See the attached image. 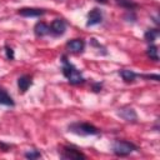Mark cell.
I'll return each mask as SVG.
<instances>
[{
	"label": "cell",
	"mask_w": 160,
	"mask_h": 160,
	"mask_svg": "<svg viewBox=\"0 0 160 160\" xmlns=\"http://www.w3.org/2000/svg\"><path fill=\"white\" fill-rule=\"evenodd\" d=\"M136 150H138V146L128 140H116L112 144V151L118 156H126Z\"/></svg>",
	"instance_id": "obj_3"
},
{
	"label": "cell",
	"mask_w": 160,
	"mask_h": 160,
	"mask_svg": "<svg viewBox=\"0 0 160 160\" xmlns=\"http://www.w3.org/2000/svg\"><path fill=\"white\" fill-rule=\"evenodd\" d=\"M159 30L158 29H149L145 34H144V38H145V40L146 41H149V42H152L158 36H159Z\"/></svg>",
	"instance_id": "obj_14"
},
{
	"label": "cell",
	"mask_w": 160,
	"mask_h": 160,
	"mask_svg": "<svg viewBox=\"0 0 160 160\" xmlns=\"http://www.w3.org/2000/svg\"><path fill=\"white\" fill-rule=\"evenodd\" d=\"M5 52H6V58L9 60H12L14 59V50L10 46H5Z\"/></svg>",
	"instance_id": "obj_18"
},
{
	"label": "cell",
	"mask_w": 160,
	"mask_h": 160,
	"mask_svg": "<svg viewBox=\"0 0 160 160\" xmlns=\"http://www.w3.org/2000/svg\"><path fill=\"white\" fill-rule=\"evenodd\" d=\"M96 1H99V2H101V4H106L108 0H96Z\"/></svg>",
	"instance_id": "obj_23"
},
{
	"label": "cell",
	"mask_w": 160,
	"mask_h": 160,
	"mask_svg": "<svg viewBox=\"0 0 160 160\" xmlns=\"http://www.w3.org/2000/svg\"><path fill=\"white\" fill-rule=\"evenodd\" d=\"M18 14L25 18H39L45 14V10L39 9V8H21L19 9Z\"/></svg>",
	"instance_id": "obj_5"
},
{
	"label": "cell",
	"mask_w": 160,
	"mask_h": 160,
	"mask_svg": "<svg viewBox=\"0 0 160 160\" xmlns=\"http://www.w3.org/2000/svg\"><path fill=\"white\" fill-rule=\"evenodd\" d=\"M69 131L76 134V135H81V136H85V135H98L100 132V130L89 124V122H72L71 125H69Z\"/></svg>",
	"instance_id": "obj_2"
},
{
	"label": "cell",
	"mask_w": 160,
	"mask_h": 160,
	"mask_svg": "<svg viewBox=\"0 0 160 160\" xmlns=\"http://www.w3.org/2000/svg\"><path fill=\"white\" fill-rule=\"evenodd\" d=\"M119 74H120V76L122 78V80L125 82H132L138 76L132 70H129V69H122V70L119 71Z\"/></svg>",
	"instance_id": "obj_13"
},
{
	"label": "cell",
	"mask_w": 160,
	"mask_h": 160,
	"mask_svg": "<svg viewBox=\"0 0 160 160\" xmlns=\"http://www.w3.org/2000/svg\"><path fill=\"white\" fill-rule=\"evenodd\" d=\"M66 30V24L61 19H55L50 25V31L54 35H62Z\"/></svg>",
	"instance_id": "obj_8"
},
{
	"label": "cell",
	"mask_w": 160,
	"mask_h": 160,
	"mask_svg": "<svg viewBox=\"0 0 160 160\" xmlns=\"http://www.w3.org/2000/svg\"><path fill=\"white\" fill-rule=\"evenodd\" d=\"M34 32L36 36H45L50 32V26L45 22H36V25L34 26Z\"/></svg>",
	"instance_id": "obj_10"
},
{
	"label": "cell",
	"mask_w": 160,
	"mask_h": 160,
	"mask_svg": "<svg viewBox=\"0 0 160 160\" xmlns=\"http://www.w3.org/2000/svg\"><path fill=\"white\" fill-rule=\"evenodd\" d=\"M92 90H94L95 92L100 91V90H101V84H94V85H92Z\"/></svg>",
	"instance_id": "obj_21"
},
{
	"label": "cell",
	"mask_w": 160,
	"mask_h": 160,
	"mask_svg": "<svg viewBox=\"0 0 160 160\" xmlns=\"http://www.w3.org/2000/svg\"><path fill=\"white\" fill-rule=\"evenodd\" d=\"M125 19H128V21H135L136 20V16H135V14L131 10H129V12L125 15Z\"/></svg>",
	"instance_id": "obj_19"
},
{
	"label": "cell",
	"mask_w": 160,
	"mask_h": 160,
	"mask_svg": "<svg viewBox=\"0 0 160 160\" xmlns=\"http://www.w3.org/2000/svg\"><path fill=\"white\" fill-rule=\"evenodd\" d=\"M146 55L154 60V61H158L159 60V52H158V46L156 45H150L146 50Z\"/></svg>",
	"instance_id": "obj_15"
},
{
	"label": "cell",
	"mask_w": 160,
	"mask_h": 160,
	"mask_svg": "<svg viewBox=\"0 0 160 160\" xmlns=\"http://www.w3.org/2000/svg\"><path fill=\"white\" fill-rule=\"evenodd\" d=\"M115 1H116L118 5H120V6H122L128 10H132V9L138 8V4L132 0H115Z\"/></svg>",
	"instance_id": "obj_16"
},
{
	"label": "cell",
	"mask_w": 160,
	"mask_h": 160,
	"mask_svg": "<svg viewBox=\"0 0 160 160\" xmlns=\"http://www.w3.org/2000/svg\"><path fill=\"white\" fill-rule=\"evenodd\" d=\"M60 156H61L62 159H68V160H80V159H86V156H85L81 151H79V150H76V149H74V148H69V146L62 148Z\"/></svg>",
	"instance_id": "obj_4"
},
{
	"label": "cell",
	"mask_w": 160,
	"mask_h": 160,
	"mask_svg": "<svg viewBox=\"0 0 160 160\" xmlns=\"http://www.w3.org/2000/svg\"><path fill=\"white\" fill-rule=\"evenodd\" d=\"M0 148H1L4 151H9V149H10L9 145H6V144H4V142H1V141H0Z\"/></svg>",
	"instance_id": "obj_22"
},
{
	"label": "cell",
	"mask_w": 160,
	"mask_h": 160,
	"mask_svg": "<svg viewBox=\"0 0 160 160\" xmlns=\"http://www.w3.org/2000/svg\"><path fill=\"white\" fill-rule=\"evenodd\" d=\"M118 115H119L120 118H122L124 120L129 121V122H135V121L138 120V115H136L135 110H134V109H131V108H124V109H119Z\"/></svg>",
	"instance_id": "obj_7"
},
{
	"label": "cell",
	"mask_w": 160,
	"mask_h": 160,
	"mask_svg": "<svg viewBox=\"0 0 160 160\" xmlns=\"http://www.w3.org/2000/svg\"><path fill=\"white\" fill-rule=\"evenodd\" d=\"M66 46L71 52H81L84 51L85 42L82 39H72L66 44Z\"/></svg>",
	"instance_id": "obj_9"
},
{
	"label": "cell",
	"mask_w": 160,
	"mask_h": 160,
	"mask_svg": "<svg viewBox=\"0 0 160 160\" xmlns=\"http://www.w3.org/2000/svg\"><path fill=\"white\" fill-rule=\"evenodd\" d=\"M61 59H62V60H61V61H62V74H64V76L69 80V82L72 84V85L82 84V82L85 81V79L82 78L81 72H80L71 62L68 61L66 56H62Z\"/></svg>",
	"instance_id": "obj_1"
},
{
	"label": "cell",
	"mask_w": 160,
	"mask_h": 160,
	"mask_svg": "<svg viewBox=\"0 0 160 160\" xmlns=\"http://www.w3.org/2000/svg\"><path fill=\"white\" fill-rule=\"evenodd\" d=\"M31 78L29 76V75H22V76H20L19 79H18V86H19V89L21 90V92H25L29 88H30V85H31Z\"/></svg>",
	"instance_id": "obj_11"
},
{
	"label": "cell",
	"mask_w": 160,
	"mask_h": 160,
	"mask_svg": "<svg viewBox=\"0 0 160 160\" xmlns=\"http://www.w3.org/2000/svg\"><path fill=\"white\" fill-rule=\"evenodd\" d=\"M144 79H154V80H156V81H159V75H141Z\"/></svg>",
	"instance_id": "obj_20"
},
{
	"label": "cell",
	"mask_w": 160,
	"mask_h": 160,
	"mask_svg": "<svg viewBox=\"0 0 160 160\" xmlns=\"http://www.w3.org/2000/svg\"><path fill=\"white\" fill-rule=\"evenodd\" d=\"M102 21V14L99 9L94 8L92 10H90V12L88 14V22L86 25L88 26H94V25H98Z\"/></svg>",
	"instance_id": "obj_6"
},
{
	"label": "cell",
	"mask_w": 160,
	"mask_h": 160,
	"mask_svg": "<svg viewBox=\"0 0 160 160\" xmlns=\"http://www.w3.org/2000/svg\"><path fill=\"white\" fill-rule=\"evenodd\" d=\"M0 104L5 105V106H14L15 102L12 100V98L8 94V91L2 88H0Z\"/></svg>",
	"instance_id": "obj_12"
},
{
	"label": "cell",
	"mask_w": 160,
	"mask_h": 160,
	"mask_svg": "<svg viewBox=\"0 0 160 160\" xmlns=\"http://www.w3.org/2000/svg\"><path fill=\"white\" fill-rule=\"evenodd\" d=\"M40 156H41L40 151H38V150H35V149H31V150H29L28 152H25V158H26V159H30V160L39 159Z\"/></svg>",
	"instance_id": "obj_17"
}]
</instances>
